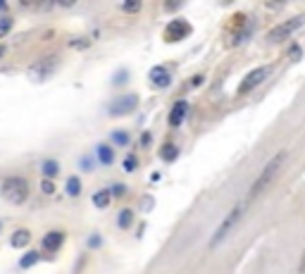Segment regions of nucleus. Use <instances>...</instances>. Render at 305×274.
Wrapping results in <instances>:
<instances>
[{
  "instance_id": "f257e3e1",
  "label": "nucleus",
  "mask_w": 305,
  "mask_h": 274,
  "mask_svg": "<svg viewBox=\"0 0 305 274\" xmlns=\"http://www.w3.org/2000/svg\"><path fill=\"white\" fill-rule=\"evenodd\" d=\"M284 162H286V150H279V153L274 155L270 162L265 164V169H262L260 176L255 179V184L251 186V196L246 198V200H251V198H255V196H260L262 191H265V188H267V186H270V184L274 181V176H277V172L282 169V164H284Z\"/></svg>"
},
{
  "instance_id": "f03ea898",
  "label": "nucleus",
  "mask_w": 305,
  "mask_h": 274,
  "mask_svg": "<svg viewBox=\"0 0 305 274\" xmlns=\"http://www.w3.org/2000/svg\"><path fill=\"white\" fill-rule=\"evenodd\" d=\"M2 196L7 198L12 205H22L24 200L29 198V184L24 181L22 176H7L2 181Z\"/></svg>"
},
{
  "instance_id": "7ed1b4c3",
  "label": "nucleus",
  "mask_w": 305,
  "mask_h": 274,
  "mask_svg": "<svg viewBox=\"0 0 305 274\" xmlns=\"http://www.w3.org/2000/svg\"><path fill=\"white\" fill-rule=\"evenodd\" d=\"M246 205H248V200H241L239 205H234V208L229 210V215L222 219V224H219L217 231H215V234H212V239H210V246H212V248H215V246H217V243L222 241L224 236H227L229 231L236 227V222L243 217V208H246Z\"/></svg>"
},
{
  "instance_id": "20e7f679",
  "label": "nucleus",
  "mask_w": 305,
  "mask_h": 274,
  "mask_svg": "<svg viewBox=\"0 0 305 274\" xmlns=\"http://www.w3.org/2000/svg\"><path fill=\"white\" fill-rule=\"evenodd\" d=\"M303 24H305V14H296V17H291V19L277 24L272 31H270V41H272V43H282V41H286V38H291Z\"/></svg>"
},
{
  "instance_id": "39448f33",
  "label": "nucleus",
  "mask_w": 305,
  "mask_h": 274,
  "mask_svg": "<svg viewBox=\"0 0 305 274\" xmlns=\"http://www.w3.org/2000/svg\"><path fill=\"white\" fill-rule=\"evenodd\" d=\"M270 72H272V67L267 65V67H258V69H253L248 77L243 79L239 84V96H246V93H251L253 88H258L265 81V79L270 77Z\"/></svg>"
},
{
  "instance_id": "423d86ee",
  "label": "nucleus",
  "mask_w": 305,
  "mask_h": 274,
  "mask_svg": "<svg viewBox=\"0 0 305 274\" xmlns=\"http://www.w3.org/2000/svg\"><path fill=\"white\" fill-rule=\"evenodd\" d=\"M136 105H139V98H136L134 93H129V96H122V98H117L112 105H110V115H112V117H122V115L131 112Z\"/></svg>"
},
{
  "instance_id": "0eeeda50",
  "label": "nucleus",
  "mask_w": 305,
  "mask_h": 274,
  "mask_svg": "<svg viewBox=\"0 0 305 274\" xmlns=\"http://www.w3.org/2000/svg\"><path fill=\"white\" fill-rule=\"evenodd\" d=\"M55 65H57V60H55V57H50V60L45 57V60L36 62V65L29 69V77H33V79H45L55 69Z\"/></svg>"
},
{
  "instance_id": "6e6552de",
  "label": "nucleus",
  "mask_w": 305,
  "mask_h": 274,
  "mask_svg": "<svg viewBox=\"0 0 305 274\" xmlns=\"http://www.w3.org/2000/svg\"><path fill=\"white\" fill-rule=\"evenodd\" d=\"M186 112H188V103H186V100L174 103V108L169 112V124H172V127H179V124L186 120Z\"/></svg>"
},
{
  "instance_id": "1a4fd4ad",
  "label": "nucleus",
  "mask_w": 305,
  "mask_h": 274,
  "mask_svg": "<svg viewBox=\"0 0 305 274\" xmlns=\"http://www.w3.org/2000/svg\"><path fill=\"white\" fill-rule=\"evenodd\" d=\"M29 241H31V234H29V229H17L10 236V243L14 246V248H26V246H29Z\"/></svg>"
},
{
  "instance_id": "9d476101",
  "label": "nucleus",
  "mask_w": 305,
  "mask_h": 274,
  "mask_svg": "<svg viewBox=\"0 0 305 274\" xmlns=\"http://www.w3.org/2000/svg\"><path fill=\"white\" fill-rule=\"evenodd\" d=\"M62 241H65L62 231H50V234H45L43 248H48V251H57V248L62 246Z\"/></svg>"
},
{
  "instance_id": "9b49d317",
  "label": "nucleus",
  "mask_w": 305,
  "mask_h": 274,
  "mask_svg": "<svg viewBox=\"0 0 305 274\" xmlns=\"http://www.w3.org/2000/svg\"><path fill=\"white\" fill-rule=\"evenodd\" d=\"M184 33H188V24L186 22H174L169 29H167V36H169V41H179Z\"/></svg>"
},
{
  "instance_id": "f8f14e48",
  "label": "nucleus",
  "mask_w": 305,
  "mask_h": 274,
  "mask_svg": "<svg viewBox=\"0 0 305 274\" xmlns=\"http://www.w3.org/2000/svg\"><path fill=\"white\" fill-rule=\"evenodd\" d=\"M151 81L152 84H157V86H167V84H169L167 69H164V67H155V69L151 72Z\"/></svg>"
},
{
  "instance_id": "ddd939ff",
  "label": "nucleus",
  "mask_w": 305,
  "mask_h": 274,
  "mask_svg": "<svg viewBox=\"0 0 305 274\" xmlns=\"http://www.w3.org/2000/svg\"><path fill=\"white\" fill-rule=\"evenodd\" d=\"M93 205H96V208H108L110 205V191H98V193H96V196H93Z\"/></svg>"
},
{
  "instance_id": "4468645a",
  "label": "nucleus",
  "mask_w": 305,
  "mask_h": 274,
  "mask_svg": "<svg viewBox=\"0 0 305 274\" xmlns=\"http://www.w3.org/2000/svg\"><path fill=\"white\" fill-rule=\"evenodd\" d=\"M57 172H60L57 162H55V160H45V162H43V174H45V179L50 181V179H53V176L57 174Z\"/></svg>"
},
{
  "instance_id": "2eb2a0df",
  "label": "nucleus",
  "mask_w": 305,
  "mask_h": 274,
  "mask_svg": "<svg viewBox=\"0 0 305 274\" xmlns=\"http://www.w3.org/2000/svg\"><path fill=\"white\" fill-rule=\"evenodd\" d=\"M67 193H69V196H79V193H81V181H79L76 176H69V179H67Z\"/></svg>"
},
{
  "instance_id": "dca6fc26",
  "label": "nucleus",
  "mask_w": 305,
  "mask_h": 274,
  "mask_svg": "<svg viewBox=\"0 0 305 274\" xmlns=\"http://www.w3.org/2000/svg\"><path fill=\"white\" fill-rule=\"evenodd\" d=\"M98 157H100V162H103V164H110L112 160H115L112 148H110V145H100V148H98Z\"/></svg>"
},
{
  "instance_id": "f3484780",
  "label": "nucleus",
  "mask_w": 305,
  "mask_h": 274,
  "mask_svg": "<svg viewBox=\"0 0 305 274\" xmlns=\"http://www.w3.org/2000/svg\"><path fill=\"white\" fill-rule=\"evenodd\" d=\"M38 258H41V255H38V253H36V251L26 253V255H24V258H22V260H19V267H31V265H36V263H38Z\"/></svg>"
},
{
  "instance_id": "a211bd4d",
  "label": "nucleus",
  "mask_w": 305,
  "mask_h": 274,
  "mask_svg": "<svg viewBox=\"0 0 305 274\" xmlns=\"http://www.w3.org/2000/svg\"><path fill=\"white\" fill-rule=\"evenodd\" d=\"M131 219H134V212H131V210H122L120 212V227L122 229H127V227H129Z\"/></svg>"
},
{
  "instance_id": "6ab92c4d",
  "label": "nucleus",
  "mask_w": 305,
  "mask_h": 274,
  "mask_svg": "<svg viewBox=\"0 0 305 274\" xmlns=\"http://www.w3.org/2000/svg\"><path fill=\"white\" fill-rule=\"evenodd\" d=\"M10 29H12V19H10V17H0V36L10 33Z\"/></svg>"
},
{
  "instance_id": "aec40b11",
  "label": "nucleus",
  "mask_w": 305,
  "mask_h": 274,
  "mask_svg": "<svg viewBox=\"0 0 305 274\" xmlns=\"http://www.w3.org/2000/svg\"><path fill=\"white\" fill-rule=\"evenodd\" d=\"M112 138L120 143V145H124V143H129V136H127V132H115L112 134Z\"/></svg>"
},
{
  "instance_id": "412c9836",
  "label": "nucleus",
  "mask_w": 305,
  "mask_h": 274,
  "mask_svg": "<svg viewBox=\"0 0 305 274\" xmlns=\"http://www.w3.org/2000/svg\"><path fill=\"white\" fill-rule=\"evenodd\" d=\"M41 191H43V193H48V196H50V193H55V186H53V181H48V179H45L43 184H41Z\"/></svg>"
},
{
  "instance_id": "4be33fe9",
  "label": "nucleus",
  "mask_w": 305,
  "mask_h": 274,
  "mask_svg": "<svg viewBox=\"0 0 305 274\" xmlns=\"http://www.w3.org/2000/svg\"><path fill=\"white\" fill-rule=\"evenodd\" d=\"M136 157H127V162H124V169H127V172H131V169H136Z\"/></svg>"
},
{
  "instance_id": "5701e85b",
  "label": "nucleus",
  "mask_w": 305,
  "mask_h": 274,
  "mask_svg": "<svg viewBox=\"0 0 305 274\" xmlns=\"http://www.w3.org/2000/svg\"><path fill=\"white\" fill-rule=\"evenodd\" d=\"M139 7H141L139 2H129V5H124V10H127V12H136Z\"/></svg>"
},
{
  "instance_id": "b1692460",
  "label": "nucleus",
  "mask_w": 305,
  "mask_h": 274,
  "mask_svg": "<svg viewBox=\"0 0 305 274\" xmlns=\"http://www.w3.org/2000/svg\"><path fill=\"white\" fill-rule=\"evenodd\" d=\"M112 193H115V196H122V193H124V186H115L112 188Z\"/></svg>"
},
{
  "instance_id": "393cba45",
  "label": "nucleus",
  "mask_w": 305,
  "mask_h": 274,
  "mask_svg": "<svg viewBox=\"0 0 305 274\" xmlns=\"http://www.w3.org/2000/svg\"><path fill=\"white\" fill-rule=\"evenodd\" d=\"M2 55H5V45L0 43V57H2Z\"/></svg>"
},
{
  "instance_id": "a878e982",
  "label": "nucleus",
  "mask_w": 305,
  "mask_h": 274,
  "mask_svg": "<svg viewBox=\"0 0 305 274\" xmlns=\"http://www.w3.org/2000/svg\"><path fill=\"white\" fill-rule=\"evenodd\" d=\"M0 227H2V222H0Z\"/></svg>"
}]
</instances>
